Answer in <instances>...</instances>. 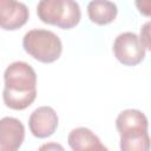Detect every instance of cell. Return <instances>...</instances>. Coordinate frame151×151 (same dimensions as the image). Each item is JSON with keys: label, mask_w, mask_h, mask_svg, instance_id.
<instances>
[{"label": "cell", "mask_w": 151, "mask_h": 151, "mask_svg": "<svg viewBox=\"0 0 151 151\" xmlns=\"http://www.w3.org/2000/svg\"><path fill=\"white\" fill-rule=\"evenodd\" d=\"M2 99L7 107L17 111L27 109L37 97V73L25 61H14L4 73Z\"/></svg>", "instance_id": "6da1fadb"}, {"label": "cell", "mask_w": 151, "mask_h": 151, "mask_svg": "<svg viewBox=\"0 0 151 151\" xmlns=\"http://www.w3.org/2000/svg\"><path fill=\"white\" fill-rule=\"evenodd\" d=\"M38 18L63 29L76 27L81 18L79 4L72 0H41L37 5Z\"/></svg>", "instance_id": "7a4b0ae2"}, {"label": "cell", "mask_w": 151, "mask_h": 151, "mask_svg": "<svg viewBox=\"0 0 151 151\" xmlns=\"http://www.w3.org/2000/svg\"><path fill=\"white\" fill-rule=\"evenodd\" d=\"M22 47L26 53L44 64L58 60L63 52L60 38L54 32L41 28L28 31L22 38Z\"/></svg>", "instance_id": "3957f363"}, {"label": "cell", "mask_w": 151, "mask_h": 151, "mask_svg": "<svg viewBox=\"0 0 151 151\" xmlns=\"http://www.w3.org/2000/svg\"><path fill=\"white\" fill-rule=\"evenodd\" d=\"M145 47L139 37L133 32H124L117 35L113 42V53L119 63L125 66H136L145 58Z\"/></svg>", "instance_id": "277c9868"}, {"label": "cell", "mask_w": 151, "mask_h": 151, "mask_svg": "<svg viewBox=\"0 0 151 151\" xmlns=\"http://www.w3.org/2000/svg\"><path fill=\"white\" fill-rule=\"evenodd\" d=\"M59 118L51 106H40L35 109L28 118V127L37 138H47L52 136L58 127Z\"/></svg>", "instance_id": "5b68a950"}, {"label": "cell", "mask_w": 151, "mask_h": 151, "mask_svg": "<svg viewBox=\"0 0 151 151\" xmlns=\"http://www.w3.org/2000/svg\"><path fill=\"white\" fill-rule=\"evenodd\" d=\"M29 17L27 6L15 0H0V28L15 31L22 27Z\"/></svg>", "instance_id": "8992f818"}, {"label": "cell", "mask_w": 151, "mask_h": 151, "mask_svg": "<svg viewBox=\"0 0 151 151\" xmlns=\"http://www.w3.org/2000/svg\"><path fill=\"white\" fill-rule=\"evenodd\" d=\"M25 139V126L14 117L0 119V151H18Z\"/></svg>", "instance_id": "52a82bcc"}, {"label": "cell", "mask_w": 151, "mask_h": 151, "mask_svg": "<svg viewBox=\"0 0 151 151\" xmlns=\"http://www.w3.org/2000/svg\"><path fill=\"white\" fill-rule=\"evenodd\" d=\"M116 127L119 134L127 132H146L149 127L146 116L136 109L122 111L116 119Z\"/></svg>", "instance_id": "ba28073f"}, {"label": "cell", "mask_w": 151, "mask_h": 151, "mask_svg": "<svg viewBox=\"0 0 151 151\" xmlns=\"http://www.w3.org/2000/svg\"><path fill=\"white\" fill-rule=\"evenodd\" d=\"M118 13L117 5L112 1L94 0L87 5V14L92 22L103 26L112 22Z\"/></svg>", "instance_id": "9c48e42d"}, {"label": "cell", "mask_w": 151, "mask_h": 151, "mask_svg": "<svg viewBox=\"0 0 151 151\" xmlns=\"http://www.w3.org/2000/svg\"><path fill=\"white\" fill-rule=\"evenodd\" d=\"M120 136V151H150L149 132H129Z\"/></svg>", "instance_id": "30bf717a"}, {"label": "cell", "mask_w": 151, "mask_h": 151, "mask_svg": "<svg viewBox=\"0 0 151 151\" xmlns=\"http://www.w3.org/2000/svg\"><path fill=\"white\" fill-rule=\"evenodd\" d=\"M78 151H109V149L104 144H101L100 139L97 137L94 140H91Z\"/></svg>", "instance_id": "8fae6325"}, {"label": "cell", "mask_w": 151, "mask_h": 151, "mask_svg": "<svg viewBox=\"0 0 151 151\" xmlns=\"http://www.w3.org/2000/svg\"><path fill=\"white\" fill-rule=\"evenodd\" d=\"M149 27H150V22H146L143 27H142V29H140V35H139V40L142 41V44H143V46L145 47V50H150L151 47H150V41H149V39H150V34H149Z\"/></svg>", "instance_id": "7c38bea8"}, {"label": "cell", "mask_w": 151, "mask_h": 151, "mask_svg": "<svg viewBox=\"0 0 151 151\" xmlns=\"http://www.w3.org/2000/svg\"><path fill=\"white\" fill-rule=\"evenodd\" d=\"M38 151H65L64 146L59 143L55 142H47L42 145H40V147L38 149Z\"/></svg>", "instance_id": "4fadbf2b"}]
</instances>
